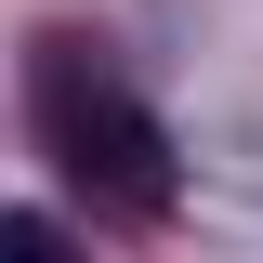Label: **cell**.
Masks as SVG:
<instances>
[{
  "label": "cell",
  "instance_id": "obj_1",
  "mask_svg": "<svg viewBox=\"0 0 263 263\" xmlns=\"http://www.w3.org/2000/svg\"><path fill=\"white\" fill-rule=\"evenodd\" d=\"M27 105H40L53 171L92 197V211H132V224H158V211H171V132H158V105L132 92V79H119V66H105L79 27H53V40H40Z\"/></svg>",
  "mask_w": 263,
  "mask_h": 263
},
{
  "label": "cell",
  "instance_id": "obj_2",
  "mask_svg": "<svg viewBox=\"0 0 263 263\" xmlns=\"http://www.w3.org/2000/svg\"><path fill=\"white\" fill-rule=\"evenodd\" d=\"M53 250H66L53 211H0V263H53Z\"/></svg>",
  "mask_w": 263,
  "mask_h": 263
}]
</instances>
